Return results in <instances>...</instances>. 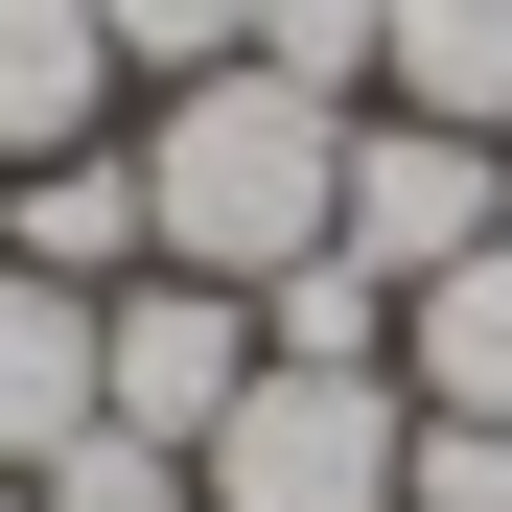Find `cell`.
<instances>
[{"mask_svg":"<svg viewBox=\"0 0 512 512\" xmlns=\"http://www.w3.org/2000/svg\"><path fill=\"white\" fill-rule=\"evenodd\" d=\"M396 466H419V396L396 373H280V350H256V396L187 443L210 512H396Z\"/></svg>","mask_w":512,"mask_h":512,"instance_id":"cell-2","label":"cell"},{"mask_svg":"<svg viewBox=\"0 0 512 512\" xmlns=\"http://www.w3.org/2000/svg\"><path fill=\"white\" fill-rule=\"evenodd\" d=\"M396 117H466V140H512V0H396V70H373Z\"/></svg>","mask_w":512,"mask_h":512,"instance_id":"cell-9","label":"cell"},{"mask_svg":"<svg viewBox=\"0 0 512 512\" xmlns=\"http://www.w3.org/2000/svg\"><path fill=\"white\" fill-rule=\"evenodd\" d=\"M512 233V140H466V117H350V187H326V256H373V280L419 303V280H443V256H489Z\"/></svg>","mask_w":512,"mask_h":512,"instance_id":"cell-3","label":"cell"},{"mask_svg":"<svg viewBox=\"0 0 512 512\" xmlns=\"http://www.w3.org/2000/svg\"><path fill=\"white\" fill-rule=\"evenodd\" d=\"M233 396H256V303H233V280H163V256H140V280L94 303V419H140V443H210Z\"/></svg>","mask_w":512,"mask_h":512,"instance_id":"cell-4","label":"cell"},{"mask_svg":"<svg viewBox=\"0 0 512 512\" xmlns=\"http://www.w3.org/2000/svg\"><path fill=\"white\" fill-rule=\"evenodd\" d=\"M117 117H140V70H117L94 0H0V187L70 163V140H117Z\"/></svg>","mask_w":512,"mask_h":512,"instance_id":"cell-5","label":"cell"},{"mask_svg":"<svg viewBox=\"0 0 512 512\" xmlns=\"http://www.w3.org/2000/svg\"><path fill=\"white\" fill-rule=\"evenodd\" d=\"M326 187H350V117L280 94V70H187V94H140V256L163 280H280V256H326Z\"/></svg>","mask_w":512,"mask_h":512,"instance_id":"cell-1","label":"cell"},{"mask_svg":"<svg viewBox=\"0 0 512 512\" xmlns=\"http://www.w3.org/2000/svg\"><path fill=\"white\" fill-rule=\"evenodd\" d=\"M24 512H210V489H187V443H140V419H70L24 466Z\"/></svg>","mask_w":512,"mask_h":512,"instance_id":"cell-12","label":"cell"},{"mask_svg":"<svg viewBox=\"0 0 512 512\" xmlns=\"http://www.w3.org/2000/svg\"><path fill=\"white\" fill-rule=\"evenodd\" d=\"M0 512H24V466H0Z\"/></svg>","mask_w":512,"mask_h":512,"instance_id":"cell-15","label":"cell"},{"mask_svg":"<svg viewBox=\"0 0 512 512\" xmlns=\"http://www.w3.org/2000/svg\"><path fill=\"white\" fill-rule=\"evenodd\" d=\"M396 396H419V419H512V233L396 303Z\"/></svg>","mask_w":512,"mask_h":512,"instance_id":"cell-7","label":"cell"},{"mask_svg":"<svg viewBox=\"0 0 512 512\" xmlns=\"http://www.w3.org/2000/svg\"><path fill=\"white\" fill-rule=\"evenodd\" d=\"M0 256H24V280H140V117L117 140H70V163H24V187H0Z\"/></svg>","mask_w":512,"mask_h":512,"instance_id":"cell-6","label":"cell"},{"mask_svg":"<svg viewBox=\"0 0 512 512\" xmlns=\"http://www.w3.org/2000/svg\"><path fill=\"white\" fill-rule=\"evenodd\" d=\"M94 419V280H24L0 256V466H47Z\"/></svg>","mask_w":512,"mask_h":512,"instance_id":"cell-8","label":"cell"},{"mask_svg":"<svg viewBox=\"0 0 512 512\" xmlns=\"http://www.w3.org/2000/svg\"><path fill=\"white\" fill-rule=\"evenodd\" d=\"M94 24H117L140 94H187V70H233V47H256V0H94Z\"/></svg>","mask_w":512,"mask_h":512,"instance_id":"cell-13","label":"cell"},{"mask_svg":"<svg viewBox=\"0 0 512 512\" xmlns=\"http://www.w3.org/2000/svg\"><path fill=\"white\" fill-rule=\"evenodd\" d=\"M256 350L280 373H396V280L373 256H280V280H256Z\"/></svg>","mask_w":512,"mask_h":512,"instance_id":"cell-10","label":"cell"},{"mask_svg":"<svg viewBox=\"0 0 512 512\" xmlns=\"http://www.w3.org/2000/svg\"><path fill=\"white\" fill-rule=\"evenodd\" d=\"M396 512H512V419H419V466H396Z\"/></svg>","mask_w":512,"mask_h":512,"instance_id":"cell-14","label":"cell"},{"mask_svg":"<svg viewBox=\"0 0 512 512\" xmlns=\"http://www.w3.org/2000/svg\"><path fill=\"white\" fill-rule=\"evenodd\" d=\"M256 70L326 117H373V70H396V0H256Z\"/></svg>","mask_w":512,"mask_h":512,"instance_id":"cell-11","label":"cell"}]
</instances>
